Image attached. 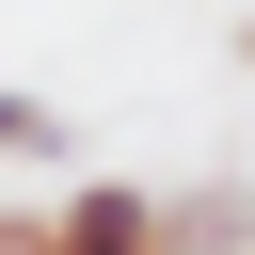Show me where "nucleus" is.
<instances>
[{"label": "nucleus", "instance_id": "1", "mask_svg": "<svg viewBox=\"0 0 255 255\" xmlns=\"http://www.w3.org/2000/svg\"><path fill=\"white\" fill-rule=\"evenodd\" d=\"M48 255H175V207L128 191V175H80V191L48 207Z\"/></svg>", "mask_w": 255, "mask_h": 255}, {"label": "nucleus", "instance_id": "2", "mask_svg": "<svg viewBox=\"0 0 255 255\" xmlns=\"http://www.w3.org/2000/svg\"><path fill=\"white\" fill-rule=\"evenodd\" d=\"M255 239V191H175V255H239Z\"/></svg>", "mask_w": 255, "mask_h": 255}, {"label": "nucleus", "instance_id": "3", "mask_svg": "<svg viewBox=\"0 0 255 255\" xmlns=\"http://www.w3.org/2000/svg\"><path fill=\"white\" fill-rule=\"evenodd\" d=\"M0 159H64V112L48 96H0Z\"/></svg>", "mask_w": 255, "mask_h": 255}, {"label": "nucleus", "instance_id": "4", "mask_svg": "<svg viewBox=\"0 0 255 255\" xmlns=\"http://www.w3.org/2000/svg\"><path fill=\"white\" fill-rule=\"evenodd\" d=\"M239 64H255V16H239Z\"/></svg>", "mask_w": 255, "mask_h": 255}]
</instances>
